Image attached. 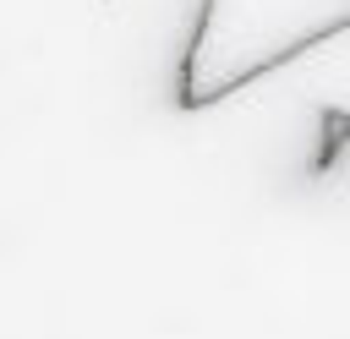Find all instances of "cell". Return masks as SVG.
Returning a JSON list of instances; mask_svg holds the SVG:
<instances>
[{"mask_svg": "<svg viewBox=\"0 0 350 339\" xmlns=\"http://www.w3.org/2000/svg\"><path fill=\"white\" fill-rule=\"evenodd\" d=\"M350 27V0H202L180 55L175 104L213 109L246 82L279 71L323 38Z\"/></svg>", "mask_w": 350, "mask_h": 339, "instance_id": "obj_1", "label": "cell"}]
</instances>
